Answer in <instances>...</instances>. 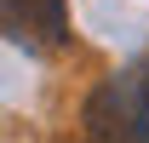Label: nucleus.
Here are the masks:
<instances>
[{"label": "nucleus", "instance_id": "1", "mask_svg": "<svg viewBox=\"0 0 149 143\" xmlns=\"http://www.w3.org/2000/svg\"><path fill=\"white\" fill-rule=\"evenodd\" d=\"M74 143H149V69H115L103 86L80 103Z\"/></svg>", "mask_w": 149, "mask_h": 143}, {"label": "nucleus", "instance_id": "2", "mask_svg": "<svg viewBox=\"0 0 149 143\" xmlns=\"http://www.w3.org/2000/svg\"><path fill=\"white\" fill-rule=\"evenodd\" d=\"M0 40L17 52L46 57L69 40V6L63 0H0Z\"/></svg>", "mask_w": 149, "mask_h": 143}]
</instances>
